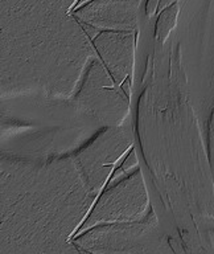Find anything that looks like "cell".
I'll return each mask as SVG.
<instances>
[{"label": "cell", "instance_id": "1", "mask_svg": "<svg viewBox=\"0 0 214 254\" xmlns=\"http://www.w3.org/2000/svg\"><path fill=\"white\" fill-rule=\"evenodd\" d=\"M103 128L73 98L19 95L1 99V155L33 160L75 154Z\"/></svg>", "mask_w": 214, "mask_h": 254}, {"label": "cell", "instance_id": "2", "mask_svg": "<svg viewBox=\"0 0 214 254\" xmlns=\"http://www.w3.org/2000/svg\"><path fill=\"white\" fill-rule=\"evenodd\" d=\"M79 0H1V47L44 53L78 41L82 27L70 12Z\"/></svg>", "mask_w": 214, "mask_h": 254}, {"label": "cell", "instance_id": "3", "mask_svg": "<svg viewBox=\"0 0 214 254\" xmlns=\"http://www.w3.org/2000/svg\"><path fill=\"white\" fill-rule=\"evenodd\" d=\"M73 101L82 114L102 128L120 126L130 113V95L115 82L99 57L89 65Z\"/></svg>", "mask_w": 214, "mask_h": 254}, {"label": "cell", "instance_id": "4", "mask_svg": "<svg viewBox=\"0 0 214 254\" xmlns=\"http://www.w3.org/2000/svg\"><path fill=\"white\" fill-rule=\"evenodd\" d=\"M134 144L132 128L128 122L107 127L74 154L79 170L91 188L102 193L120 160L126 158Z\"/></svg>", "mask_w": 214, "mask_h": 254}, {"label": "cell", "instance_id": "5", "mask_svg": "<svg viewBox=\"0 0 214 254\" xmlns=\"http://www.w3.org/2000/svg\"><path fill=\"white\" fill-rule=\"evenodd\" d=\"M148 209V194L142 171L107 186L98 196L79 233L102 222H128L140 220Z\"/></svg>", "mask_w": 214, "mask_h": 254}, {"label": "cell", "instance_id": "6", "mask_svg": "<svg viewBox=\"0 0 214 254\" xmlns=\"http://www.w3.org/2000/svg\"><path fill=\"white\" fill-rule=\"evenodd\" d=\"M154 226L151 224H123L95 228L77 238L75 244L94 253L140 254L155 241Z\"/></svg>", "mask_w": 214, "mask_h": 254}, {"label": "cell", "instance_id": "7", "mask_svg": "<svg viewBox=\"0 0 214 254\" xmlns=\"http://www.w3.org/2000/svg\"><path fill=\"white\" fill-rule=\"evenodd\" d=\"M139 5L140 0H90L73 9V16L99 32H136Z\"/></svg>", "mask_w": 214, "mask_h": 254}, {"label": "cell", "instance_id": "8", "mask_svg": "<svg viewBox=\"0 0 214 254\" xmlns=\"http://www.w3.org/2000/svg\"><path fill=\"white\" fill-rule=\"evenodd\" d=\"M135 41L136 32L123 31L101 32L93 40L97 55L115 82L120 86L132 75Z\"/></svg>", "mask_w": 214, "mask_h": 254}, {"label": "cell", "instance_id": "9", "mask_svg": "<svg viewBox=\"0 0 214 254\" xmlns=\"http://www.w3.org/2000/svg\"><path fill=\"white\" fill-rule=\"evenodd\" d=\"M178 15V4H172L164 11L160 12V15L156 21V27H155V37L159 43H164L166 37L169 36L170 31L173 29L176 25V20Z\"/></svg>", "mask_w": 214, "mask_h": 254}, {"label": "cell", "instance_id": "10", "mask_svg": "<svg viewBox=\"0 0 214 254\" xmlns=\"http://www.w3.org/2000/svg\"><path fill=\"white\" fill-rule=\"evenodd\" d=\"M138 164V155H136V151H135V148L132 147L130 150V152L126 155L124 160L116 167V170L114 171V174L111 175L110 180L107 183V186H111V184H114V183L119 182V180H122V179L127 178V176L132 174V172H135V171L139 168ZM106 187H105V188H106Z\"/></svg>", "mask_w": 214, "mask_h": 254}, {"label": "cell", "instance_id": "11", "mask_svg": "<svg viewBox=\"0 0 214 254\" xmlns=\"http://www.w3.org/2000/svg\"><path fill=\"white\" fill-rule=\"evenodd\" d=\"M160 1L161 0H147L146 3V13L148 17H154L159 12V7H160Z\"/></svg>", "mask_w": 214, "mask_h": 254}, {"label": "cell", "instance_id": "12", "mask_svg": "<svg viewBox=\"0 0 214 254\" xmlns=\"http://www.w3.org/2000/svg\"><path fill=\"white\" fill-rule=\"evenodd\" d=\"M177 1L178 0H161V1H160V7H159V12L164 11L165 8H168L169 5H172V4H176Z\"/></svg>", "mask_w": 214, "mask_h": 254}, {"label": "cell", "instance_id": "13", "mask_svg": "<svg viewBox=\"0 0 214 254\" xmlns=\"http://www.w3.org/2000/svg\"><path fill=\"white\" fill-rule=\"evenodd\" d=\"M87 1H90V0H79V3H78V4H77V7H75V8H78V7H79V5H82V4L87 3ZM75 8H74V9H75Z\"/></svg>", "mask_w": 214, "mask_h": 254}]
</instances>
